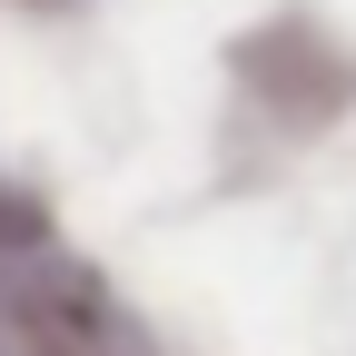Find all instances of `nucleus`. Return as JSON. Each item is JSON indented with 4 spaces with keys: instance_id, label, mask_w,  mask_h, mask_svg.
I'll return each mask as SVG.
<instances>
[]
</instances>
